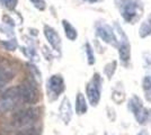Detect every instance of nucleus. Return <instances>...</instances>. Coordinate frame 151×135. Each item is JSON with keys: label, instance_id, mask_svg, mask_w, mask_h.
<instances>
[{"label": "nucleus", "instance_id": "7", "mask_svg": "<svg viewBox=\"0 0 151 135\" xmlns=\"http://www.w3.org/2000/svg\"><path fill=\"white\" fill-rule=\"evenodd\" d=\"M22 101L25 104H34L38 100V90L35 84L25 82L19 86Z\"/></svg>", "mask_w": 151, "mask_h": 135}, {"label": "nucleus", "instance_id": "20", "mask_svg": "<svg viewBox=\"0 0 151 135\" xmlns=\"http://www.w3.org/2000/svg\"><path fill=\"white\" fill-rule=\"evenodd\" d=\"M31 1L34 4V6L38 8L40 10H44L45 9V2L43 0H31Z\"/></svg>", "mask_w": 151, "mask_h": 135}, {"label": "nucleus", "instance_id": "4", "mask_svg": "<svg viewBox=\"0 0 151 135\" xmlns=\"http://www.w3.org/2000/svg\"><path fill=\"white\" fill-rule=\"evenodd\" d=\"M127 108L133 114V116L135 117V119L139 124H141V125L147 124L148 119H149V116H150V113L147 108H145L142 100L138 96H133L130 99Z\"/></svg>", "mask_w": 151, "mask_h": 135}, {"label": "nucleus", "instance_id": "15", "mask_svg": "<svg viewBox=\"0 0 151 135\" xmlns=\"http://www.w3.org/2000/svg\"><path fill=\"white\" fill-rule=\"evenodd\" d=\"M139 33H140V36H141V37H145V36H148V35L151 34V15H150V17L142 24Z\"/></svg>", "mask_w": 151, "mask_h": 135}, {"label": "nucleus", "instance_id": "9", "mask_svg": "<svg viewBox=\"0 0 151 135\" xmlns=\"http://www.w3.org/2000/svg\"><path fill=\"white\" fill-rule=\"evenodd\" d=\"M44 35L46 39L49 41V43L51 44V46L55 51L61 50V39H60V36L55 29H53L50 26H44Z\"/></svg>", "mask_w": 151, "mask_h": 135}, {"label": "nucleus", "instance_id": "1", "mask_svg": "<svg viewBox=\"0 0 151 135\" xmlns=\"http://www.w3.org/2000/svg\"><path fill=\"white\" fill-rule=\"evenodd\" d=\"M123 18L134 24L142 15V5L139 0H115Z\"/></svg>", "mask_w": 151, "mask_h": 135}, {"label": "nucleus", "instance_id": "23", "mask_svg": "<svg viewBox=\"0 0 151 135\" xmlns=\"http://www.w3.org/2000/svg\"><path fill=\"white\" fill-rule=\"evenodd\" d=\"M85 1H88L90 4H94V2H98V1H101V0H85Z\"/></svg>", "mask_w": 151, "mask_h": 135}, {"label": "nucleus", "instance_id": "13", "mask_svg": "<svg viewBox=\"0 0 151 135\" xmlns=\"http://www.w3.org/2000/svg\"><path fill=\"white\" fill-rule=\"evenodd\" d=\"M62 25H63V28H64V32H65V36L70 41H75L77 39V36H78L75 27L71 25L68 20H62Z\"/></svg>", "mask_w": 151, "mask_h": 135}, {"label": "nucleus", "instance_id": "2", "mask_svg": "<svg viewBox=\"0 0 151 135\" xmlns=\"http://www.w3.org/2000/svg\"><path fill=\"white\" fill-rule=\"evenodd\" d=\"M22 101L19 86L13 87L2 94L0 97V113H7L16 108Z\"/></svg>", "mask_w": 151, "mask_h": 135}, {"label": "nucleus", "instance_id": "19", "mask_svg": "<svg viewBox=\"0 0 151 135\" xmlns=\"http://www.w3.org/2000/svg\"><path fill=\"white\" fill-rule=\"evenodd\" d=\"M2 45L6 47L7 50H10V51H14L15 49H16V42H15V39H12V41H8V42H4Z\"/></svg>", "mask_w": 151, "mask_h": 135}, {"label": "nucleus", "instance_id": "18", "mask_svg": "<svg viewBox=\"0 0 151 135\" xmlns=\"http://www.w3.org/2000/svg\"><path fill=\"white\" fill-rule=\"evenodd\" d=\"M115 69H116V62L114 61L113 63H109V64L106 65V68H105V74H106L108 78H111L113 76V73L115 72Z\"/></svg>", "mask_w": 151, "mask_h": 135}, {"label": "nucleus", "instance_id": "24", "mask_svg": "<svg viewBox=\"0 0 151 135\" xmlns=\"http://www.w3.org/2000/svg\"><path fill=\"white\" fill-rule=\"evenodd\" d=\"M104 135H108V134H107V133H105V134H104Z\"/></svg>", "mask_w": 151, "mask_h": 135}, {"label": "nucleus", "instance_id": "10", "mask_svg": "<svg viewBox=\"0 0 151 135\" xmlns=\"http://www.w3.org/2000/svg\"><path fill=\"white\" fill-rule=\"evenodd\" d=\"M14 77V70L9 65L0 64V88L6 86Z\"/></svg>", "mask_w": 151, "mask_h": 135}, {"label": "nucleus", "instance_id": "3", "mask_svg": "<svg viewBox=\"0 0 151 135\" xmlns=\"http://www.w3.org/2000/svg\"><path fill=\"white\" fill-rule=\"evenodd\" d=\"M38 118V109L37 108H25L17 111L13 117L14 125L18 127H28L34 122H36Z\"/></svg>", "mask_w": 151, "mask_h": 135}, {"label": "nucleus", "instance_id": "22", "mask_svg": "<svg viewBox=\"0 0 151 135\" xmlns=\"http://www.w3.org/2000/svg\"><path fill=\"white\" fill-rule=\"evenodd\" d=\"M138 135H149V133H148L145 129H142V131H140V132H139Z\"/></svg>", "mask_w": 151, "mask_h": 135}, {"label": "nucleus", "instance_id": "6", "mask_svg": "<svg viewBox=\"0 0 151 135\" xmlns=\"http://www.w3.org/2000/svg\"><path fill=\"white\" fill-rule=\"evenodd\" d=\"M64 80L61 76L55 74L52 76L47 81V96L50 97V100H55L64 91Z\"/></svg>", "mask_w": 151, "mask_h": 135}, {"label": "nucleus", "instance_id": "5", "mask_svg": "<svg viewBox=\"0 0 151 135\" xmlns=\"http://www.w3.org/2000/svg\"><path fill=\"white\" fill-rule=\"evenodd\" d=\"M86 92H87L89 104L93 107H96L99 104L101 94V77L99 73H95L93 76L91 80L87 84Z\"/></svg>", "mask_w": 151, "mask_h": 135}, {"label": "nucleus", "instance_id": "17", "mask_svg": "<svg viewBox=\"0 0 151 135\" xmlns=\"http://www.w3.org/2000/svg\"><path fill=\"white\" fill-rule=\"evenodd\" d=\"M86 53H87V58H88V64L93 65L95 63V56L94 51H93V49H91L89 43L86 44Z\"/></svg>", "mask_w": 151, "mask_h": 135}, {"label": "nucleus", "instance_id": "14", "mask_svg": "<svg viewBox=\"0 0 151 135\" xmlns=\"http://www.w3.org/2000/svg\"><path fill=\"white\" fill-rule=\"evenodd\" d=\"M119 52H120V58L122 61L126 62V61L130 60V53H131V51H130V44H129V42L126 41V39L121 43L120 51Z\"/></svg>", "mask_w": 151, "mask_h": 135}, {"label": "nucleus", "instance_id": "21", "mask_svg": "<svg viewBox=\"0 0 151 135\" xmlns=\"http://www.w3.org/2000/svg\"><path fill=\"white\" fill-rule=\"evenodd\" d=\"M4 4H5V6L7 8H9V9H14L16 5H17V0H1Z\"/></svg>", "mask_w": 151, "mask_h": 135}, {"label": "nucleus", "instance_id": "8", "mask_svg": "<svg viewBox=\"0 0 151 135\" xmlns=\"http://www.w3.org/2000/svg\"><path fill=\"white\" fill-rule=\"evenodd\" d=\"M96 31H97V32H96L97 33V36H99L104 42H106L108 44L114 45V46H116V45L119 44L117 37H116V35H115V33H114V31L112 29L111 26L101 23V24H98V25H97Z\"/></svg>", "mask_w": 151, "mask_h": 135}, {"label": "nucleus", "instance_id": "16", "mask_svg": "<svg viewBox=\"0 0 151 135\" xmlns=\"http://www.w3.org/2000/svg\"><path fill=\"white\" fill-rule=\"evenodd\" d=\"M17 135H40V131L36 127L28 126V127H25L24 129H22Z\"/></svg>", "mask_w": 151, "mask_h": 135}, {"label": "nucleus", "instance_id": "11", "mask_svg": "<svg viewBox=\"0 0 151 135\" xmlns=\"http://www.w3.org/2000/svg\"><path fill=\"white\" fill-rule=\"evenodd\" d=\"M60 116L62 118V121L65 124H68L72 117V110H71V105L68 98H64L63 99L62 104L60 106Z\"/></svg>", "mask_w": 151, "mask_h": 135}, {"label": "nucleus", "instance_id": "12", "mask_svg": "<svg viewBox=\"0 0 151 135\" xmlns=\"http://www.w3.org/2000/svg\"><path fill=\"white\" fill-rule=\"evenodd\" d=\"M87 109H88V107H87L86 98L81 92H79L76 98V113L78 115H83L87 113Z\"/></svg>", "mask_w": 151, "mask_h": 135}]
</instances>
